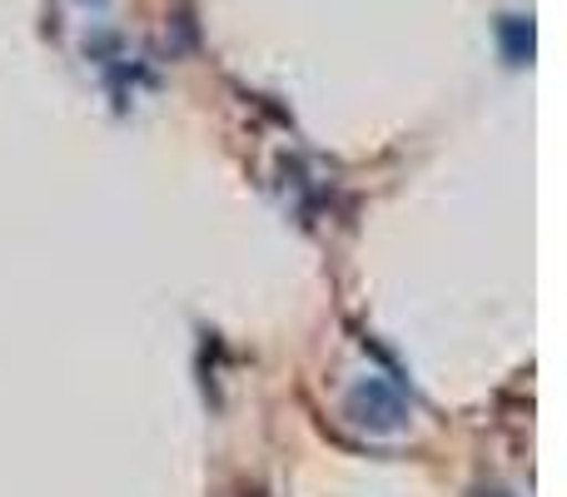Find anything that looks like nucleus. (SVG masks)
Listing matches in <instances>:
<instances>
[{"label": "nucleus", "instance_id": "nucleus-1", "mask_svg": "<svg viewBox=\"0 0 567 497\" xmlns=\"http://www.w3.org/2000/svg\"><path fill=\"white\" fill-rule=\"evenodd\" d=\"M349 413H353V423H363V428H373V433H393V428H403V423H409L403 393L393 389V383H383V379L353 383Z\"/></svg>", "mask_w": 567, "mask_h": 497}, {"label": "nucleus", "instance_id": "nucleus-2", "mask_svg": "<svg viewBox=\"0 0 567 497\" xmlns=\"http://www.w3.org/2000/svg\"><path fill=\"white\" fill-rule=\"evenodd\" d=\"M498 40L508 50L513 65H528L533 60V20L528 15H503L498 20Z\"/></svg>", "mask_w": 567, "mask_h": 497}, {"label": "nucleus", "instance_id": "nucleus-3", "mask_svg": "<svg viewBox=\"0 0 567 497\" xmlns=\"http://www.w3.org/2000/svg\"><path fill=\"white\" fill-rule=\"evenodd\" d=\"M488 497H508V493H488Z\"/></svg>", "mask_w": 567, "mask_h": 497}, {"label": "nucleus", "instance_id": "nucleus-4", "mask_svg": "<svg viewBox=\"0 0 567 497\" xmlns=\"http://www.w3.org/2000/svg\"><path fill=\"white\" fill-rule=\"evenodd\" d=\"M90 6H100V0H90Z\"/></svg>", "mask_w": 567, "mask_h": 497}]
</instances>
